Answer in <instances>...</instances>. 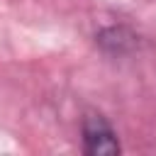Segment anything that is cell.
Listing matches in <instances>:
<instances>
[{
  "mask_svg": "<svg viewBox=\"0 0 156 156\" xmlns=\"http://www.w3.org/2000/svg\"><path fill=\"white\" fill-rule=\"evenodd\" d=\"M80 136H83V151L90 156L119 154L117 134L102 115H85L80 124Z\"/></svg>",
  "mask_w": 156,
  "mask_h": 156,
  "instance_id": "1",
  "label": "cell"
}]
</instances>
